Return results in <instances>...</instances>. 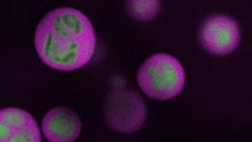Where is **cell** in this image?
Masks as SVG:
<instances>
[{
    "mask_svg": "<svg viewBox=\"0 0 252 142\" xmlns=\"http://www.w3.org/2000/svg\"><path fill=\"white\" fill-rule=\"evenodd\" d=\"M35 49L42 61L53 69L72 71L86 65L93 57L96 37L90 19L72 8L52 10L39 23Z\"/></svg>",
    "mask_w": 252,
    "mask_h": 142,
    "instance_id": "obj_1",
    "label": "cell"
},
{
    "mask_svg": "<svg viewBox=\"0 0 252 142\" xmlns=\"http://www.w3.org/2000/svg\"><path fill=\"white\" fill-rule=\"evenodd\" d=\"M186 75L183 67L176 58L165 53L149 58L138 71L137 81L149 97L167 100L182 91Z\"/></svg>",
    "mask_w": 252,
    "mask_h": 142,
    "instance_id": "obj_2",
    "label": "cell"
},
{
    "mask_svg": "<svg viewBox=\"0 0 252 142\" xmlns=\"http://www.w3.org/2000/svg\"><path fill=\"white\" fill-rule=\"evenodd\" d=\"M106 123L120 133L134 132L143 126L147 118L146 104L136 91L118 88L109 92L104 102Z\"/></svg>",
    "mask_w": 252,
    "mask_h": 142,
    "instance_id": "obj_3",
    "label": "cell"
},
{
    "mask_svg": "<svg viewBox=\"0 0 252 142\" xmlns=\"http://www.w3.org/2000/svg\"><path fill=\"white\" fill-rule=\"evenodd\" d=\"M200 39L209 52L215 55H226L239 44L240 28L231 17L223 15L212 16L202 23Z\"/></svg>",
    "mask_w": 252,
    "mask_h": 142,
    "instance_id": "obj_4",
    "label": "cell"
},
{
    "mask_svg": "<svg viewBox=\"0 0 252 142\" xmlns=\"http://www.w3.org/2000/svg\"><path fill=\"white\" fill-rule=\"evenodd\" d=\"M38 124L29 112L18 108L0 110V142H41Z\"/></svg>",
    "mask_w": 252,
    "mask_h": 142,
    "instance_id": "obj_5",
    "label": "cell"
},
{
    "mask_svg": "<svg viewBox=\"0 0 252 142\" xmlns=\"http://www.w3.org/2000/svg\"><path fill=\"white\" fill-rule=\"evenodd\" d=\"M42 128L45 138L50 142H73L81 133V122L74 110L58 106L46 113Z\"/></svg>",
    "mask_w": 252,
    "mask_h": 142,
    "instance_id": "obj_6",
    "label": "cell"
},
{
    "mask_svg": "<svg viewBox=\"0 0 252 142\" xmlns=\"http://www.w3.org/2000/svg\"><path fill=\"white\" fill-rule=\"evenodd\" d=\"M127 13L135 19L150 20L154 18L160 9L158 1H128L126 2Z\"/></svg>",
    "mask_w": 252,
    "mask_h": 142,
    "instance_id": "obj_7",
    "label": "cell"
}]
</instances>
